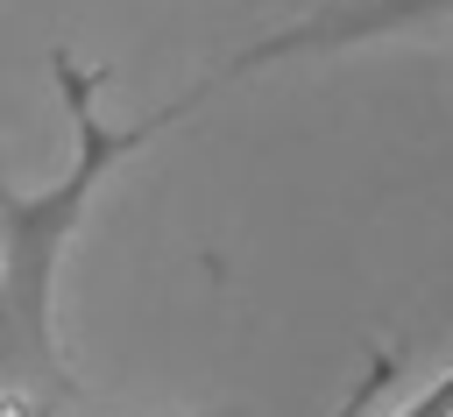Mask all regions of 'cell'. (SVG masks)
I'll return each instance as SVG.
<instances>
[{
	"label": "cell",
	"instance_id": "cell-1",
	"mask_svg": "<svg viewBox=\"0 0 453 417\" xmlns=\"http://www.w3.org/2000/svg\"><path fill=\"white\" fill-rule=\"evenodd\" d=\"M57 71V92H64V113H71V163L64 177H50L42 191L28 184H7V262H0V311H7V417H35V403H64L71 396V375L57 360V269H64V247L71 233L85 226V205L92 191L134 155L149 148L163 127H177L191 113V99L177 106H156L142 120H106L99 113V71H85L71 49L50 57Z\"/></svg>",
	"mask_w": 453,
	"mask_h": 417
},
{
	"label": "cell",
	"instance_id": "cell-2",
	"mask_svg": "<svg viewBox=\"0 0 453 417\" xmlns=\"http://www.w3.org/2000/svg\"><path fill=\"white\" fill-rule=\"evenodd\" d=\"M389 375H396V353H368L361 382H354V389L340 396V410H333V417H368V403L382 396V382H389Z\"/></svg>",
	"mask_w": 453,
	"mask_h": 417
},
{
	"label": "cell",
	"instance_id": "cell-3",
	"mask_svg": "<svg viewBox=\"0 0 453 417\" xmlns=\"http://www.w3.org/2000/svg\"><path fill=\"white\" fill-rule=\"evenodd\" d=\"M389 417H453V368H446V375H432V382H425L403 410H389Z\"/></svg>",
	"mask_w": 453,
	"mask_h": 417
}]
</instances>
